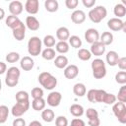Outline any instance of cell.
Instances as JSON below:
<instances>
[{"label": "cell", "instance_id": "cell-1", "mask_svg": "<svg viewBox=\"0 0 126 126\" xmlns=\"http://www.w3.org/2000/svg\"><path fill=\"white\" fill-rule=\"evenodd\" d=\"M38 83L46 90H53L57 85V79L49 72H41L37 78Z\"/></svg>", "mask_w": 126, "mask_h": 126}, {"label": "cell", "instance_id": "cell-2", "mask_svg": "<svg viewBox=\"0 0 126 126\" xmlns=\"http://www.w3.org/2000/svg\"><path fill=\"white\" fill-rule=\"evenodd\" d=\"M92 71H93V76L94 79H102L106 75V68H105V63L102 59L96 58L92 61L91 64Z\"/></svg>", "mask_w": 126, "mask_h": 126}, {"label": "cell", "instance_id": "cell-3", "mask_svg": "<svg viewBox=\"0 0 126 126\" xmlns=\"http://www.w3.org/2000/svg\"><path fill=\"white\" fill-rule=\"evenodd\" d=\"M20 76H21V72L19 70V68L17 67H10L8 70H7V73H6V78H5V84L8 86V87H16L19 83V79H20Z\"/></svg>", "mask_w": 126, "mask_h": 126}, {"label": "cell", "instance_id": "cell-4", "mask_svg": "<svg viewBox=\"0 0 126 126\" xmlns=\"http://www.w3.org/2000/svg\"><path fill=\"white\" fill-rule=\"evenodd\" d=\"M107 15V11L106 8L104 6H96L95 8L92 9L89 12V19L93 22V23H100Z\"/></svg>", "mask_w": 126, "mask_h": 126}, {"label": "cell", "instance_id": "cell-5", "mask_svg": "<svg viewBox=\"0 0 126 126\" xmlns=\"http://www.w3.org/2000/svg\"><path fill=\"white\" fill-rule=\"evenodd\" d=\"M42 41L38 36H32L28 41V52L32 56H38L41 51Z\"/></svg>", "mask_w": 126, "mask_h": 126}, {"label": "cell", "instance_id": "cell-6", "mask_svg": "<svg viewBox=\"0 0 126 126\" xmlns=\"http://www.w3.org/2000/svg\"><path fill=\"white\" fill-rule=\"evenodd\" d=\"M112 111L120 123L126 124V106L123 102H115L112 106Z\"/></svg>", "mask_w": 126, "mask_h": 126}, {"label": "cell", "instance_id": "cell-7", "mask_svg": "<svg viewBox=\"0 0 126 126\" xmlns=\"http://www.w3.org/2000/svg\"><path fill=\"white\" fill-rule=\"evenodd\" d=\"M106 94V92L104 90H96L92 89L87 93V97L90 102L95 103V102H103L104 96Z\"/></svg>", "mask_w": 126, "mask_h": 126}, {"label": "cell", "instance_id": "cell-8", "mask_svg": "<svg viewBox=\"0 0 126 126\" xmlns=\"http://www.w3.org/2000/svg\"><path fill=\"white\" fill-rule=\"evenodd\" d=\"M30 108V102H17L13 105L11 113L14 117H21Z\"/></svg>", "mask_w": 126, "mask_h": 126}, {"label": "cell", "instance_id": "cell-9", "mask_svg": "<svg viewBox=\"0 0 126 126\" xmlns=\"http://www.w3.org/2000/svg\"><path fill=\"white\" fill-rule=\"evenodd\" d=\"M86 115L88 118V124L90 126H99L100 120L98 118V112L96 111V109L93 107L88 108L86 111Z\"/></svg>", "mask_w": 126, "mask_h": 126}, {"label": "cell", "instance_id": "cell-10", "mask_svg": "<svg viewBox=\"0 0 126 126\" xmlns=\"http://www.w3.org/2000/svg\"><path fill=\"white\" fill-rule=\"evenodd\" d=\"M12 33L16 40L18 41L23 40L26 35V25L21 21L14 29H12Z\"/></svg>", "mask_w": 126, "mask_h": 126}, {"label": "cell", "instance_id": "cell-11", "mask_svg": "<svg viewBox=\"0 0 126 126\" xmlns=\"http://www.w3.org/2000/svg\"><path fill=\"white\" fill-rule=\"evenodd\" d=\"M99 37H100V35H99L97 30H95L94 28H90L85 32V39L87 42H89L91 44L98 41Z\"/></svg>", "mask_w": 126, "mask_h": 126}, {"label": "cell", "instance_id": "cell-12", "mask_svg": "<svg viewBox=\"0 0 126 126\" xmlns=\"http://www.w3.org/2000/svg\"><path fill=\"white\" fill-rule=\"evenodd\" d=\"M62 94L59 92H51L47 96V104L50 106H58L61 102Z\"/></svg>", "mask_w": 126, "mask_h": 126}, {"label": "cell", "instance_id": "cell-13", "mask_svg": "<svg viewBox=\"0 0 126 126\" xmlns=\"http://www.w3.org/2000/svg\"><path fill=\"white\" fill-rule=\"evenodd\" d=\"M91 53L92 55H94V56H101L104 54L105 52V45L100 42L99 40L91 44Z\"/></svg>", "mask_w": 126, "mask_h": 126}, {"label": "cell", "instance_id": "cell-14", "mask_svg": "<svg viewBox=\"0 0 126 126\" xmlns=\"http://www.w3.org/2000/svg\"><path fill=\"white\" fill-rule=\"evenodd\" d=\"M38 9H39L38 0H27V2L25 4V10L29 14L34 15L38 12Z\"/></svg>", "mask_w": 126, "mask_h": 126}, {"label": "cell", "instance_id": "cell-15", "mask_svg": "<svg viewBox=\"0 0 126 126\" xmlns=\"http://www.w3.org/2000/svg\"><path fill=\"white\" fill-rule=\"evenodd\" d=\"M71 20L74 24H77V25L83 24L86 20V13L83 10H75L71 14Z\"/></svg>", "mask_w": 126, "mask_h": 126}, {"label": "cell", "instance_id": "cell-16", "mask_svg": "<svg viewBox=\"0 0 126 126\" xmlns=\"http://www.w3.org/2000/svg\"><path fill=\"white\" fill-rule=\"evenodd\" d=\"M79 74V68L76 65H68L65 69H64V76L69 79V80H73L75 79Z\"/></svg>", "mask_w": 126, "mask_h": 126}, {"label": "cell", "instance_id": "cell-17", "mask_svg": "<svg viewBox=\"0 0 126 126\" xmlns=\"http://www.w3.org/2000/svg\"><path fill=\"white\" fill-rule=\"evenodd\" d=\"M23 9H24V6L20 1H12L9 4V11L11 15L18 16L23 12Z\"/></svg>", "mask_w": 126, "mask_h": 126}, {"label": "cell", "instance_id": "cell-18", "mask_svg": "<svg viewBox=\"0 0 126 126\" xmlns=\"http://www.w3.org/2000/svg\"><path fill=\"white\" fill-rule=\"evenodd\" d=\"M119 55L116 51L114 50H110L106 53V56H105V60H106V63L113 67V66H116L118 64V60H119Z\"/></svg>", "mask_w": 126, "mask_h": 126}, {"label": "cell", "instance_id": "cell-19", "mask_svg": "<svg viewBox=\"0 0 126 126\" xmlns=\"http://www.w3.org/2000/svg\"><path fill=\"white\" fill-rule=\"evenodd\" d=\"M26 26L31 31H37L39 29V22L34 16H28L26 18Z\"/></svg>", "mask_w": 126, "mask_h": 126}, {"label": "cell", "instance_id": "cell-20", "mask_svg": "<svg viewBox=\"0 0 126 126\" xmlns=\"http://www.w3.org/2000/svg\"><path fill=\"white\" fill-rule=\"evenodd\" d=\"M20 65H21V68L24 70V71H31L32 68H33V65H34V61L32 57L30 56H25L21 59L20 61Z\"/></svg>", "mask_w": 126, "mask_h": 126}, {"label": "cell", "instance_id": "cell-21", "mask_svg": "<svg viewBox=\"0 0 126 126\" xmlns=\"http://www.w3.org/2000/svg\"><path fill=\"white\" fill-rule=\"evenodd\" d=\"M107 27L111 31L117 32V31L122 30V28H123V22L120 19H118V18H112V19H110V20L107 21Z\"/></svg>", "mask_w": 126, "mask_h": 126}, {"label": "cell", "instance_id": "cell-22", "mask_svg": "<svg viewBox=\"0 0 126 126\" xmlns=\"http://www.w3.org/2000/svg\"><path fill=\"white\" fill-rule=\"evenodd\" d=\"M56 37L59 39V41H66L70 38V32L68 28L66 27H60L56 31Z\"/></svg>", "mask_w": 126, "mask_h": 126}, {"label": "cell", "instance_id": "cell-23", "mask_svg": "<svg viewBox=\"0 0 126 126\" xmlns=\"http://www.w3.org/2000/svg\"><path fill=\"white\" fill-rule=\"evenodd\" d=\"M68 63H69L68 58L65 55H58L54 59V65L58 69H65L68 66Z\"/></svg>", "mask_w": 126, "mask_h": 126}, {"label": "cell", "instance_id": "cell-24", "mask_svg": "<svg viewBox=\"0 0 126 126\" xmlns=\"http://www.w3.org/2000/svg\"><path fill=\"white\" fill-rule=\"evenodd\" d=\"M70 113L75 117H81L85 113V109L81 104L74 103L70 106Z\"/></svg>", "mask_w": 126, "mask_h": 126}, {"label": "cell", "instance_id": "cell-25", "mask_svg": "<svg viewBox=\"0 0 126 126\" xmlns=\"http://www.w3.org/2000/svg\"><path fill=\"white\" fill-rule=\"evenodd\" d=\"M73 93L77 95V96H84L87 93V89H86V86L83 84V83H77L74 85L73 87Z\"/></svg>", "mask_w": 126, "mask_h": 126}, {"label": "cell", "instance_id": "cell-26", "mask_svg": "<svg viewBox=\"0 0 126 126\" xmlns=\"http://www.w3.org/2000/svg\"><path fill=\"white\" fill-rule=\"evenodd\" d=\"M45 100L43 99V97H40V98H34L32 102V108L35 110V111H42L44 110L45 108Z\"/></svg>", "mask_w": 126, "mask_h": 126}, {"label": "cell", "instance_id": "cell-27", "mask_svg": "<svg viewBox=\"0 0 126 126\" xmlns=\"http://www.w3.org/2000/svg\"><path fill=\"white\" fill-rule=\"evenodd\" d=\"M44 8L46 11L50 12V13H53V12H56L59 8V4L56 0H45L44 2Z\"/></svg>", "mask_w": 126, "mask_h": 126}, {"label": "cell", "instance_id": "cell-28", "mask_svg": "<svg viewBox=\"0 0 126 126\" xmlns=\"http://www.w3.org/2000/svg\"><path fill=\"white\" fill-rule=\"evenodd\" d=\"M99 41L102 42L105 46L110 45L113 42V34L110 32H104L101 33V35L99 37Z\"/></svg>", "mask_w": 126, "mask_h": 126}, {"label": "cell", "instance_id": "cell-29", "mask_svg": "<svg viewBox=\"0 0 126 126\" xmlns=\"http://www.w3.org/2000/svg\"><path fill=\"white\" fill-rule=\"evenodd\" d=\"M41 118H42L43 121H45L47 123H50V122H52L54 120L55 114H54L53 110H51L49 108H46V109L42 110V112H41Z\"/></svg>", "mask_w": 126, "mask_h": 126}, {"label": "cell", "instance_id": "cell-30", "mask_svg": "<svg viewBox=\"0 0 126 126\" xmlns=\"http://www.w3.org/2000/svg\"><path fill=\"white\" fill-rule=\"evenodd\" d=\"M113 13H114V15H115L118 19H120V18H122V17H124V16L126 15V7H125L123 4L118 3V4H116V5L114 6Z\"/></svg>", "mask_w": 126, "mask_h": 126}, {"label": "cell", "instance_id": "cell-31", "mask_svg": "<svg viewBox=\"0 0 126 126\" xmlns=\"http://www.w3.org/2000/svg\"><path fill=\"white\" fill-rule=\"evenodd\" d=\"M69 43L67 41H58L55 45V49L60 54H65L69 51Z\"/></svg>", "mask_w": 126, "mask_h": 126}, {"label": "cell", "instance_id": "cell-32", "mask_svg": "<svg viewBox=\"0 0 126 126\" xmlns=\"http://www.w3.org/2000/svg\"><path fill=\"white\" fill-rule=\"evenodd\" d=\"M21 22V20L19 19V17L18 16H14V15H10V16H8L7 17V19H6V26L7 27H9V28H11V29H14L19 23Z\"/></svg>", "mask_w": 126, "mask_h": 126}, {"label": "cell", "instance_id": "cell-33", "mask_svg": "<svg viewBox=\"0 0 126 126\" xmlns=\"http://www.w3.org/2000/svg\"><path fill=\"white\" fill-rule=\"evenodd\" d=\"M77 56H78V58L81 59L82 61H88V60L91 59L92 53H91L90 50H88V49H86V48H81V49H79V51H78V53H77Z\"/></svg>", "mask_w": 126, "mask_h": 126}, {"label": "cell", "instance_id": "cell-34", "mask_svg": "<svg viewBox=\"0 0 126 126\" xmlns=\"http://www.w3.org/2000/svg\"><path fill=\"white\" fill-rule=\"evenodd\" d=\"M41 56L43 59L45 60H52L55 59V50L52 48H45L44 50H42L41 52Z\"/></svg>", "mask_w": 126, "mask_h": 126}, {"label": "cell", "instance_id": "cell-35", "mask_svg": "<svg viewBox=\"0 0 126 126\" xmlns=\"http://www.w3.org/2000/svg\"><path fill=\"white\" fill-rule=\"evenodd\" d=\"M15 98L17 102H29V94L26 91H19L16 94Z\"/></svg>", "mask_w": 126, "mask_h": 126}, {"label": "cell", "instance_id": "cell-36", "mask_svg": "<svg viewBox=\"0 0 126 126\" xmlns=\"http://www.w3.org/2000/svg\"><path fill=\"white\" fill-rule=\"evenodd\" d=\"M42 43L44 44V46H46V48H51L52 46L56 45L55 43V37L51 34H47L43 37L42 39Z\"/></svg>", "mask_w": 126, "mask_h": 126}, {"label": "cell", "instance_id": "cell-37", "mask_svg": "<svg viewBox=\"0 0 126 126\" xmlns=\"http://www.w3.org/2000/svg\"><path fill=\"white\" fill-rule=\"evenodd\" d=\"M8 115H9V108L8 106L2 104L0 105V123L3 124L6 122L7 118H8Z\"/></svg>", "mask_w": 126, "mask_h": 126}, {"label": "cell", "instance_id": "cell-38", "mask_svg": "<svg viewBox=\"0 0 126 126\" xmlns=\"http://www.w3.org/2000/svg\"><path fill=\"white\" fill-rule=\"evenodd\" d=\"M69 44L73 48H80L82 46V39L78 35H71L69 38Z\"/></svg>", "mask_w": 126, "mask_h": 126}, {"label": "cell", "instance_id": "cell-39", "mask_svg": "<svg viewBox=\"0 0 126 126\" xmlns=\"http://www.w3.org/2000/svg\"><path fill=\"white\" fill-rule=\"evenodd\" d=\"M116 97H117L118 101L123 102V103L126 102V85H123L122 87H120Z\"/></svg>", "mask_w": 126, "mask_h": 126}, {"label": "cell", "instance_id": "cell-40", "mask_svg": "<svg viewBox=\"0 0 126 126\" xmlns=\"http://www.w3.org/2000/svg\"><path fill=\"white\" fill-rule=\"evenodd\" d=\"M115 81L120 85L126 84V71H119L115 74Z\"/></svg>", "mask_w": 126, "mask_h": 126}, {"label": "cell", "instance_id": "cell-41", "mask_svg": "<svg viewBox=\"0 0 126 126\" xmlns=\"http://www.w3.org/2000/svg\"><path fill=\"white\" fill-rule=\"evenodd\" d=\"M18 60H20V54L18 52H9L7 55H6V61L8 63H15L17 62Z\"/></svg>", "mask_w": 126, "mask_h": 126}, {"label": "cell", "instance_id": "cell-42", "mask_svg": "<svg viewBox=\"0 0 126 126\" xmlns=\"http://www.w3.org/2000/svg\"><path fill=\"white\" fill-rule=\"evenodd\" d=\"M116 99H117L116 95H114L113 94L106 93V94L104 96V99H103V102L105 104H114L115 101H116Z\"/></svg>", "mask_w": 126, "mask_h": 126}, {"label": "cell", "instance_id": "cell-43", "mask_svg": "<svg viewBox=\"0 0 126 126\" xmlns=\"http://www.w3.org/2000/svg\"><path fill=\"white\" fill-rule=\"evenodd\" d=\"M32 98H40L43 96V90L39 87H35L32 90Z\"/></svg>", "mask_w": 126, "mask_h": 126}, {"label": "cell", "instance_id": "cell-44", "mask_svg": "<svg viewBox=\"0 0 126 126\" xmlns=\"http://www.w3.org/2000/svg\"><path fill=\"white\" fill-rule=\"evenodd\" d=\"M55 125L56 126H68V119L65 116H58L55 119Z\"/></svg>", "mask_w": 126, "mask_h": 126}, {"label": "cell", "instance_id": "cell-45", "mask_svg": "<svg viewBox=\"0 0 126 126\" xmlns=\"http://www.w3.org/2000/svg\"><path fill=\"white\" fill-rule=\"evenodd\" d=\"M78 4H79V1H78V0H66V1H65L66 7H67L68 9H72V10L75 9V8H77Z\"/></svg>", "mask_w": 126, "mask_h": 126}, {"label": "cell", "instance_id": "cell-46", "mask_svg": "<svg viewBox=\"0 0 126 126\" xmlns=\"http://www.w3.org/2000/svg\"><path fill=\"white\" fill-rule=\"evenodd\" d=\"M12 125H13V126H26V121H25L24 118L17 117L16 119L13 120Z\"/></svg>", "mask_w": 126, "mask_h": 126}, {"label": "cell", "instance_id": "cell-47", "mask_svg": "<svg viewBox=\"0 0 126 126\" xmlns=\"http://www.w3.org/2000/svg\"><path fill=\"white\" fill-rule=\"evenodd\" d=\"M70 126H86V123L84 120H82L80 118H74L71 121Z\"/></svg>", "mask_w": 126, "mask_h": 126}, {"label": "cell", "instance_id": "cell-48", "mask_svg": "<svg viewBox=\"0 0 126 126\" xmlns=\"http://www.w3.org/2000/svg\"><path fill=\"white\" fill-rule=\"evenodd\" d=\"M117 65L121 70H126V57H120Z\"/></svg>", "mask_w": 126, "mask_h": 126}, {"label": "cell", "instance_id": "cell-49", "mask_svg": "<svg viewBox=\"0 0 126 126\" xmlns=\"http://www.w3.org/2000/svg\"><path fill=\"white\" fill-rule=\"evenodd\" d=\"M83 5L87 8H92L95 4V0H83L82 1Z\"/></svg>", "mask_w": 126, "mask_h": 126}, {"label": "cell", "instance_id": "cell-50", "mask_svg": "<svg viewBox=\"0 0 126 126\" xmlns=\"http://www.w3.org/2000/svg\"><path fill=\"white\" fill-rule=\"evenodd\" d=\"M6 71H7V66H6V64L1 61V62H0V74L2 75V74H4Z\"/></svg>", "mask_w": 126, "mask_h": 126}, {"label": "cell", "instance_id": "cell-51", "mask_svg": "<svg viewBox=\"0 0 126 126\" xmlns=\"http://www.w3.org/2000/svg\"><path fill=\"white\" fill-rule=\"evenodd\" d=\"M28 126H42V124H41L39 121H37V120H33V121H32Z\"/></svg>", "mask_w": 126, "mask_h": 126}, {"label": "cell", "instance_id": "cell-52", "mask_svg": "<svg viewBox=\"0 0 126 126\" xmlns=\"http://www.w3.org/2000/svg\"><path fill=\"white\" fill-rule=\"evenodd\" d=\"M0 12H1L0 20H3V19H4V17H5V12H4V9H3V8H0Z\"/></svg>", "mask_w": 126, "mask_h": 126}, {"label": "cell", "instance_id": "cell-53", "mask_svg": "<svg viewBox=\"0 0 126 126\" xmlns=\"http://www.w3.org/2000/svg\"><path fill=\"white\" fill-rule=\"evenodd\" d=\"M122 31L124 33H126V21L123 22V28H122Z\"/></svg>", "mask_w": 126, "mask_h": 126}, {"label": "cell", "instance_id": "cell-54", "mask_svg": "<svg viewBox=\"0 0 126 126\" xmlns=\"http://www.w3.org/2000/svg\"><path fill=\"white\" fill-rule=\"evenodd\" d=\"M121 4H123V5L126 7V0H122V1H121Z\"/></svg>", "mask_w": 126, "mask_h": 126}]
</instances>
